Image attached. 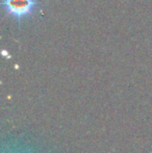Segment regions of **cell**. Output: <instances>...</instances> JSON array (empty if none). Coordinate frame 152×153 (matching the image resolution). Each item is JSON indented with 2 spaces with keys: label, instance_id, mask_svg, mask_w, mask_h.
Returning <instances> with one entry per match:
<instances>
[{
  "label": "cell",
  "instance_id": "6da1fadb",
  "mask_svg": "<svg viewBox=\"0 0 152 153\" xmlns=\"http://www.w3.org/2000/svg\"><path fill=\"white\" fill-rule=\"evenodd\" d=\"M36 5L37 0H2V6L5 12L17 20L29 16Z\"/></svg>",
  "mask_w": 152,
  "mask_h": 153
}]
</instances>
